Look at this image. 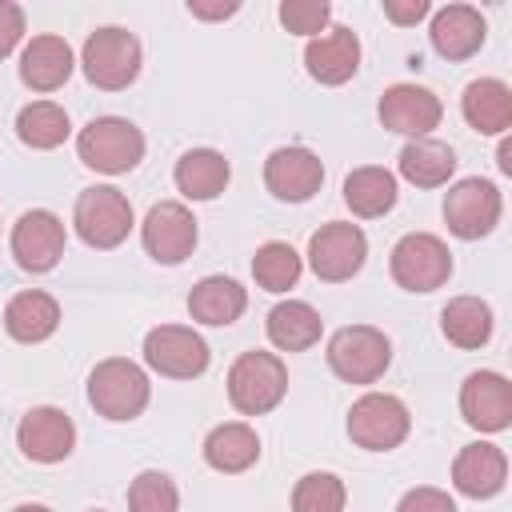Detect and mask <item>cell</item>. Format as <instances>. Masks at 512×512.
<instances>
[{"label": "cell", "mask_w": 512, "mask_h": 512, "mask_svg": "<svg viewBox=\"0 0 512 512\" xmlns=\"http://www.w3.org/2000/svg\"><path fill=\"white\" fill-rule=\"evenodd\" d=\"M148 396H152V384L144 368L124 356L100 360L88 376V400L108 420H136L148 408Z\"/></svg>", "instance_id": "obj_1"}, {"label": "cell", "mask_w": 512, "mask_h": 512, "mask_svg": "<svg viewBox=\"0 0 512 512\" xmlns=\"http://www.w3.org/2000/svg\"><path fill=\"white\" fill-rule=\"evenodd\" d=\"M76 152L88 168L120 176L128 168H136L144 160V132L132 120L120 116H96L88 128H80L76 136Z\"/></svg>", "instance_id": "obj_2"}, {"label": "cell", "mask_w": 512, "mask_h": 512, "mask_svg": "<svg viewBox=\"0 0 512 512\" xmlns=\"http://www.w3.org/2000/svg\"><path fill=\"white\" fill-rule=\"evenodd\" d=\"M284 392H288V368L272 352H260V348L244 352L228 368V400L244 416H260V412L276 408L284 400Z\"/></svg>", "instance_id": "obj_3"}, {"label": "cell", "mask_w": 512, "mask_h": 512, "mask_svg": "<svg viewBox=\"0 0 512 512\" xmlns=\"http://www.w3.org/2000/svg\"><path fill=\"white\" fill-rule=\"evenodd\" d=\"M80 64H84V76L104 88V92H120L136 80L140 72V40L124 28H96L88 40H84V52H80Z\"/></svg>", "instance_id": "obj_4"}, {"label": "cell", "mask_w": 512, "mask_h": 512, "mask_svg": "<svg viewBox=\"0 0 512 512\" xmlns=\"http://www.w3.org/2000/svg\"><path fill=\"white\" fill-rule=\"evenodd\" d=\"M72 224H76V232H80V240L88 248H116L132 232V204H128V196L120 188L96 184V188L80 192Z\"/></svg>", "instance_id": "obj_5"}, {"label": "cell", "mask_w": 512, "mask_h": 512, "mask_svg": "<svg viewBox=\"0 0 512 512\" xmlns=\"http://www.w3.org/2000/svg\"><path fill=\"white\" fill-rule=\"evenodd\" d=\"M392 360V344L384 332L368 328V324H352V328H340L332 340H328V364L340 380L348 384H372L384 376Z\"/></svg>", "instance_id": "obj_6"}, {"label": "cell", "mask_w": 512, "mask_h": 512, "mask_svg": "<svg viewBox=\"0 0 512 512\" xmlns=\"http://www.w3.org/2000/svg\"><path fill=\"white\" fill-rule=\"evenodd\" d=\"M452 276V252L432 232H408L392 248V280L408 292H432Z\"/></svg>", "instance_id": "obj_7"}, {"label": "cell", "mask_w": 512, "mask_h": 512, "mask_svg": "<svg viewBox=\"0 0 512 512\" xmlns=\"http://www.w3.org/2000/svg\"><path fill=\"white\" fill-rule=\"evenodd\" d=\"M408 428H412L408 408H404L396 396H388V392H368V396H360V400L352 404V412H348V436H352L360 448H368V452H388V448H396V444L408 436Z\"/></svg>", "instance_id": "obj_8"}, {"label": "cell", "mask_w": 512, "mask_h": 512, "mask_svg": "<svg viewBox=\"0 0 512 512\" xmlns=\"http://www.w3.org/2000/svg\"><path fill=\"white\" fill-rule=\"evenodd\" d=\"M444 220L448 228L460 236V240H480L496 228L500 220V192L492 180H480V176H468L460 184L448 188L444 196Z\"/></svg>", "instance_id": "obj_9"}, {"label": "cell", "mask_w": 512, "mask_h": 512, "mask_svg": "<svg viewBox=\"0 0 512 512\" xmlns=\"http://www.w3.org/2000/svg\"><path fill=\"white\" fill-rule=\"evenodd\" d=\"M364 256H368L364 232H360L356 224H344V220L324 224V228L312 232V240H308L312 272H316L320 280H328V284H340V280L356 276L360 264H364Z\"/></svg>", "instance_id": "obj_10"}, {"label": "cell", "mask_w": 512, "mask_h": 512, "mask_svg": "<svg viewBox=\"0 0 512 512\" xmlns=\"http://www.w3.org/2000/svg\"><path fill=\"white\" fill-rule=\"evenodd\" d=\"M144 360L152 372L172 380H192L208 368V344L180 324H160L144 336Z\"/></svg>", "instance_id": "obj_11"}, {"label": "cell", "mask_w": 512, "mask_h": 512, "mask_svg": "<svg viewBox=\"0 0 512 512\" xmlns=\"http://www.w3.org/2000/svg\"><path fill=\"white\" fill-rule=\"evenodd\" d=\"M140 236H144V248L156 264H180L196 248V216L176 200H160L144 216Z\"/></svg>", "instance_id": "obj_12"}, {"label": "cell", "mask_w": 512, "mask_h": 512, "mask_svg": "<svg viewBox=\"0 0 512 512\" xmlns=\"http://www.w3.org/2000/svg\"><path fill=\"white\" fill-rule=\"evenodd\" d=\"M12 256L24 272H48L64 256V224L48 208H32L12 228Z\"/></svg>", "instance_id": "obj_13"}, {"label": "cell", "mask_w": 512, "mask_h": 512, "mask_svg": "<svg viewBox=\"0 0 512 512\" xmlns=\"http://www.w3.org/2000/svg\"><path fill=\"white\" fill-rule=\"evenodd\" d=\"M264 184L276 200H288V204H300L308 200L312 192H320L324 184V164L316 152L308 148H276L268 160H264Z\"/></svg>", "instance_id": "obj_14"}, {"label": "cell", "mask_w": 512, "mask_h": 512, "mask_svg": "<svg viewBox=\"0 0 512 512\" xmlns=\"http://www.w3.org/2000/svg\"><path fill=\"white\" fill-rule=\"evenodd\" d=\"M444 108H440V96L420 88V84H392L384 96H380V120L384 128L400 132V136H428L436 124H440Z\"/></svg>", "instance_id": "obj_15"}, {"label": "cell", "mask_w": 512, "mask_h": 512, "mask_svg": "<svg viewBox=\"0 0 512 512\" xmlns=\"http://www.w3.org/2000/svg\"><path fill=\"white\" fill-rule=\"evenodd\" d=\"M460 412L480 432H500L512 424V384L500 372H472L460 388Z\"/></svg>", "instance_id": "obj_16"}, {"label": "cell", "mask_w": 512, "mask_h": 512, "mask_svg": "<svg viewBox=\"0 0 512 512\" xmlns=\"http://www.w3.org/2000/svg\"><path fill=\"white\" fill-rule=\"evenodd\" d=\"M16 440H20V452H24L28 460L56 464V460H64V456L72 452L76 428H72V420H68L60 408H48V404H44V408H32V412L20 420Z\"/></svg>", "instance_id": "obj_17"}, {"label": "cell", "mask_w": 512, "mask_h": 512, "mask_svg": "<svg viewBox=\"0 0 512 512\" xmlns=\"http://www.w3.org/2000/svg\"><path fill=\"white\" fill-rule=\"evenodd\" d=\"M304 64L312 80L320 84H344L360 68V40L352 28H328L324 36H312L304 48Z\"/></svg>", "instance_id": "obj_18"}, {"label": "cell", "mask_w": 512, "mask_h": 512, "mask_svg": "<svg viewBox=\"0 0 512 512\" xmlns=\"http://www.w3.org/2000/svg\"><path fill=\"white\" fill-rule=\"evenodd\" d=\"M504 480H508V460H504V452L496 444H484L480 440V444L460 448V456L452 464V484L464 496L488 500V496H496L504 488Z\"/></svg>", "instance_id": "obj_19"}, {"label": "cell", "mask_w": 512, "mask_h": 512, "mask_svg": "<svg viewBox=\"0 0 512 512\" xmlns=\"http://www.w3.org/2000/svg\"><path fill=\"white\" fill-rule=\"evenodd\" d=\"M432 48L444 60H468L484 44V16L472 4H448L432 16Z\"/></svg>", "instance_id": "obj_20"}, {"label": "cell", "mask_w": 512, "mask_h": 512, "mask_svg": "<svg viewBox=\"0 0 512 512\" xmlns=\"http://www.w3.org/2000/svg\"><path fill=\"white\" fill-rule=\"evenodd\" d=\"M72 76V48L64 36H32L20 56V80L36 92H56Z\"/></svg>", "instance_id": "obj_21"}, {"label": "cell", "mask_w": 512, "mask_h": 512, "mask_svg": "<svg viewBox=\"0 0 512 512\" xmlns=\"http://www.w3.org/2000/svg\"><path fill=\"white\" fill-rule=\"evenodd\" d=\"M460 108H464V120H468L476 132L500 136V132L512 124V88H508L504 80H492V76L472 80V84L464 88Z\"/></svg>", "instance_id": "obj_22"}, {"label": "cell", "mask_w": 512, "mask_h": 512, "mask_svg": "<svg viewBox=\"0 0 512 512\" xmlns=\"http://www.w3.org/2000/svg\"><path fill=\"white\" fill-rule=\"evenodd\" d=\"M56 324H60V304H56L48 292H36V288L12 296L8 308H4V328H8V336L20 340V344H40V340H48V336L56 332Z\"/></svg>", "instance_id": "obj_23"}, {"label": "cell", "mask_w": 512, "mask_h": 512, "mask_svg": "<svg viewBox=\"0 0 512 512\" xmlns=\"http://www.w3.org/2000/svg\"><path fill=\"white\" fill-rule=\"evenodd\" d=\"M244 308H248V292H244L232 276H204V280L192 288V296H188L192 320L212 324V328H224V324L240 320Z\"/></svg>", "instance_id": "obj_24"}, {"label": "cell", "mask_w": 512, "mask_h": 512, "mask_svg": "<svg viewBox=\"0 0 512 512\" xmlns=\"http://www.w3.org/2000/svg\"><path fill=\"white\" fill-rule=\"evenodd\" d=\"M452 172H456V152L432 136L408 140L400 152V176L416 188H440V184H448Z\"/></svg>", "instance_id": "obj_25"}, {"label": "cell", "mask_w": 512, "mask_h": 512, "mask_svg": "<svg viewBox=\"0 0 512 512\" xmlns=\"http://www.w3.org/2000/svg\"><path fill=\"white\" fill-rule=\"evenodd\" d=\"M320 312L304 300H284L268 312V340L280 352H304L320 340Z\"/></svg>", "instance_id": "obj_26"}, {"label": "cell", "mask_w": 512, "mask_h": 512, "mask_svg": "<svg viewBox=\"0 0 512 512\" xmlns=\"http://www.w3.org/2000/svg\"><path fill=\"white\" fill-rule=\"evenodd\" d=\"M204 460L216 468V472H244L260 460V436L248 428V424H220L208 432L204 440Z\"/></svg>", "instance_id": "obj_27"}, {"label": "cell", "mask_w": 512, "mask_h": 512, "mask_svg": "<svg viewBox=\"0 0 512 512\" xmlns=\"http://www.w3.org/2000/svg\"><path fill=\"white\" fill-rule=\"evenodd\" d=\"M228 184V160L212 148H192L176 160V188L188 200H216Z\"/></svg>", "instance_id": "obj_28"}, {"label": "cell", "mask_w": 512, "mask_h": 512, "mask_svg": "<svg viewBox=\"0 0 512 512\" xmlns=\"http://www.w3.org/2000/svg\"><path fill=\"white\" fill-rule=\"evenodd\" d=\"M344 204L356 216H364V220L384 216L396 204V176L388 168H376V164L348 172V180H344Z\"/></svg>", "instance_id": "obj_29"}, {"label": "cell", "mask_w": 512, "mask_h": 512, "mask_svg": "<svg viewBox=\"0 0 512 512\" xmlns=\"http://www.w3.org/2000/svg\"><path fill=\"white\" fill-rule=\"evenodd\" d=\"M440 328L456 348H484L492 336V308L476 296H456L444 304Z\"/></svg>", "instance_id": "obj_30"}, {"label": "cell", "mask_w": 512, "mask_h": 512, "mask_svg": "<svg viewBox=\"0 0 512 512\" xmlns=\"http://www.w3.org/2000/svg\"><path fill=\"white\" fill-rule=\"evenodd\" d=\"M68 132H72L68 112L60 104H52V100H36V104L20 108V116H16V136L28 148H44V152L60 148L68 140Z\"/></svg>", "instance_id": "obj_31"}, {"label": "cell", "mask_w": 512, "mask_h": 512, "mask_svg": "<svg viewBox=\"0 0 512 512\" xmlns=\"http://www.w3.org/2000/svg\"><path fill=\"white\" fill-rule=\"evenodd\" d=\"M252 276L268 292H288L300 280V256H296V248L292 244H280V240H268L252 256Z\"/></svg>", "instance_id": "obj_32"}, {"label": "cell", "mask_w": 512, "mask_h": 512, "mask_svg": "<svg viewBox=\"0 0 512 512\" xmlns=\"http://www.w3.org/2000/svg\"><path fill=\"white\" fill-rule=\"evenodd\" d=\"M344 484L332 472H308L292 492V512H344Z\"/></svg>", "instance_id": "obj_33"}, {"label": "cell", "mask_w": 512, "mask_h": 512, "mask_svg": "<svg viewBox=\"0 0 512 512\" xmlns=\"http://www.w3.org/2000/svg\"><path fill=\"white\" fill-rule=\"evenodd\" d=\"M176 504H180L176 484L156 468L140 472L132 480V488H128V508L132 512H176Z\"/></svg>", "instance_id": "obj_34"}, {"label": "cell", "mask_w": 512, "mask_h": 512, "mask_svg": "<svg viewBox=\"0 0 512 512\" xmlns=\"http://www.w3.org/2000/svg\"><path fill=\"white\" fill-rule=\"evenodd\" d=\"M328 16L332 8L324 0H284L280 4V24L288 32H300V36H316L328 28Z\"/></svg>", "instance_id": "obj_35"}, {"label": "cell", "mask_w": 512, "mask_h": 512, "mask_svg": "<svg viewBox=\"0 0 512 512\" xmlns=\"http://www.w3.org/2000/svg\"><path fill=\"white\" fill-rule=\"evenodd\" d=\"M396 512H456V504L440 488H412V492H404V500L396 504Z\"/></svg>", "instance_id": "obj_36"}, {"label": "cell", "mask_w": 512, "mask_h": 512, "mask_svg": "<svg viewBox=\"0 0 512 512\" xmlns=\"http://www.w3.org/2000/svg\"><path fill=\"white\" fill-rule=\"evenodd\" d=\"M20 36H24V12H20V4L0 0V60L20 44Z\"/></svg>", "instance_id": "obj_37"}, {"label": "cell", "mask_w": 512, "mask_h": 512, "mask_svg": "<svg viewBox=\"0 0 512 512\" xmlns=\"http://www.w3.org/2000/svg\"><path fill=\"white\" fill-rule=\"evenodd\" d=\"M428 12H432V4H428V0H384V16H388L392 24H400V28L420 24Z\"/></svg>", "instance_id": "obj_38"}, {"label": "cell", "mask_w": 512, "mask_h": 512, "mask_svg": "<svg viewBox=\"0 0 512 512\" xmlns=\"http://www.w3.org/2000/svg\"><path fill=\"white\" fill-rule=\"evenodd\" d=\"M188 12H192V16H200V20H224V16L240 12V4H236V0H228V4H204V0H188Z\"/></svg>", "instance_id": "obj_39"}, {"label": "cell", "mask_w": 512, "mask_h": 512, "mask_svg": "<svg viewBox=\"0 0 512 512\" xmlns=\"http://www.w3.org/2000/svg\"><path fill=\"white\" fill-rule=\"evenodd\" d=\"M500 172H512V144H500Z\"/></svg>", "instance_id": "obj_40"}, {"label": "cell", "mask_w": 512, "mask_h": 512, "mask_svg": "<svg viewBox=\"0 0 512 512\" xmlns=\"http://www.w3.org/2000/svg\"><path fill=\"white\" fill-rule=\"evenodd\" d=\"M12 512H52V508H44V504H20V508H12Z\"/></svg>", "instance_id": "obj_41"}]
</instances>
